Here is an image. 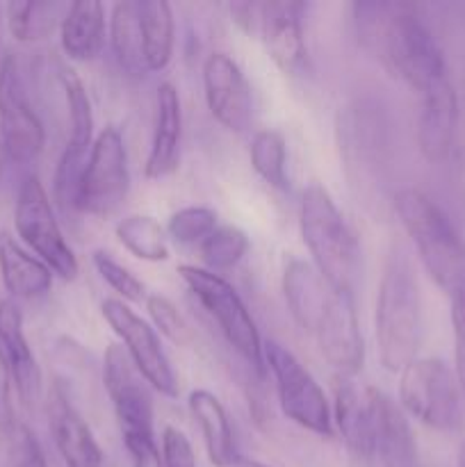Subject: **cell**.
<instances>
[{"instance_id": "cell-1", "label": "cell", "mask_w": 465, "mask_h": 467, "mask_svg": "<svg viewBox=\"0 0 465 467\" xmlns=\"http://www.w3.org/2000/svg\"><path fill=\"white\" fill-rule=\"evenodd\" d=\"M360 32L415 94L450 78L440 44L418 14L401 5H356Z\"/></svg>"}, {"instance_id": "cell-2", "label": "cell", "mask_w": 465, "mask_h": 467, "mask_svg": "<svg viewBox=\"0 0 465 467\" xmlns=\"http://www.w3.org/2000/svg\"><path fill=\"white\" fill-rule=\"evenodd\" d=\"M374 336L381 365L388 372H401L419 354L424 337L422 292L413 260L401 244L392 246L383 265L377 295Z\"/></svg>"}, {"instance_id": "cell-3", "label": "cell", "mask_w": 465, "mask_h": 467, "mask_svg": "<svg viewBox=\"0 0 465 467\" xmlns=\"http://www.w3.org/2000/svg\"><path fill=\"white\" fill-rule=\"evenodd\" d=\"M395 213L431 281L450 299L465 295V240L445 210L418 187H404Z\"/></svg>"}, {"instance_id": "cell-4", "label": "cell", "mask_w": 465, "mask_h": 467, "mask_svg": "<svg viewBox=\"0 0 465 467\" xmlns=\"http://www.w3.org/2000/svg\"><path fill=\"white\" fill-rule=\"evenodd\" d=\"M299 231L315 269L337 292L354 295L360 269V246L333 201L319 182L305 187L299 205Z\"/></svg>"}, {"instance_id": "cell-5", "label": "cell", "mask_w": 465, "mask_h": 467, "mask_svg": "<svg viewBox=\"0 0 465 467\" xmlns=\"http://www.w3.org/2000/svg\"><path fill=\"white\" fill-rule=\"evenodd\" d=\"M103 383L130 467H162V450L155 441L153 388L121 345H109L105 351Z\"/></svg>"}, {"instance_id": "cell-6", "label": "cell", "mask_w": 465, "mask_h": 467, "mask_svg": "<svg viewBox=\"0 0 465 467\" xmlns=\"http://www.w3.org/2000/svg\"><path fill=\"white\" fill-rule=\"evenodd\" d=\"M182 283L194 295L201 308L217 324L219 333L228 342L232 351L244 360L253 372H264V342L260 337L255 319L235 287L222 274L208 272L196 265H181L178 267Z\"/></svg>"}, {"instance_id": "cell-7", "label": "cell", "mask_w": 465, "mask_h": 467, "mask_svg": "<svg viewBox=\"0 0 465 467\" xmlns=\"http://www.w3.org/2000/svg\"><path fill=\"white\" fill-rule=\"evenodd\" d=\"M231 18L242 32L258 36L267 48L269 57L285 76H296L308 62V46L304 32V3H232Z\"/></svg>"}, {"instance_id": "cell-8", "label": "cell", "mask_w": 465, "mask_h": 467, "mask_svg": "<svg viewBox=\"0 0 465 467\" xmlns=\"http://www.w3.org/2000/svg\"><path fill=\"white\" fill-rule=\"evenodd\" d=\"M456 374L440 358H415L399 372V406L433 431H456L463 420Z\"/></svg>"}, {"instance_id": "cell-9", "label": "cell", "mask_w": 465, "mask_h": 467, "mask_svg": "<svg viewBox=\"0 0 465 467\" xmlns=\"http://www.w3.org/2000/svg\"><path fill=\"white\" fill-rule=\"evenodd\" d=\"M264 369H269L276 388L283 415L296 427L322 438H333V409L322 386L301 360L281 342H264Z\"/></svg>"}, {"instance_id": "cell-10", "label": "cell", "mask_w": 465, "mask_h": 467, "mask_svg": "<svg viewBox=\"0 0 465 467\" xmlns=\"http://www.w3.org/2000/svg\"><path fill=\"white\" fill-rule=\"evenodd\" d=\"M14 228L32 255L41 260L55 276L73 281L78 276V258L55 217L48 192L36 176H27L21 182L14 208Z\"/></svg>"}, {"instance_id": "cell-11", "label": "cell", "mask_w": 465, "mask_h": 467, "mask_svg": "<svg viewBox=\"0 0 465 467\" xmlns=\"http://www.w3.org/2000/svg\"><path fill=\"white\" fill-rule=\"evenodd\" d=\"M128 190H130V169H128L126 141L117 126H108L98 132L91 146L73 210L91 217H109L121 208Z\"/></svg>"}, {"instance_id": "cell-12", "label": "cell", "mask_w": 465, "mask_h": 467, "mask_svg": "<svg viewBox=\"0 0 465 467\" xmlns=\"http://www.w3.org/2000/svg\"><path fill=\"white\" fill-rule=\"evenodd\" d=\"M340 158L354 181H378L388 167V117L374 100H354L337 112Z\"/></svg>"}, {"instance_id": "cell-13", "label": "cell", "mask_w": 465, "mask_h": 467, "mask_svg": "<svg viewBox=\"0 0 465 467\" xmlns=\"http://www.w3.org/2000/svg\"><path fill=\"white\" fill-rule=\"evenodd\" d=\"M0 141L7 160L30 164L44 150L46 132L35 112L16 55H5L0 64Z\"/></svg>"}, {"instance_id": "cell-14", "label": "cell", "mask_w": 465, "mask_h": 467, "mask_svg": "<svg viewBox=\"0 0 465 467\" xmlns=\"http://www.w3.org/2000/svg\"><path fill=\"white\" fill-rule=\"evenodd\" d=\"M100 313L149 386L169 400L178 397V379L160 342V333L121 299H105Z\"/></svg>"}, {"instance_id": "cell-15", "label": "cell", "mask_w": 465, "mask_h": 467, "mask_svg": "<svg viewBox=\"0 0 465 467\" xmlns=\"http://www.w3.org/2000/svg\"><path fill=\"white\" fill-rule=\"evenodd\" d=\"M64 99H67L68 112V140L59 155L57 169H55V201L64 210L76 208L78 185L85 171L87 158L94 146V112H91V100L87 96L85 85L80 78L71 71H64L62 76Z\"/></svg>"}, {"instance_id": "cell-16", "label": "cell", "mask_w": 465, "mask_h": 467, "mask_svg": "<svg viewBox=\"0 0 465 467\" xmlns=\"http://www.w3.org/2000/svg\"><path fill=\"white\" fill-rule=\"evenodd\" d=\"M203 96L214 121L228 132L249 130L253 94L240 64L226 53H210L203 62Z\"/></svg>"}, {"instance_id": "cell-17", "label": "cell", "mask_w": 465, "mask_h": 467, "mask_svg": "<svg viewBox=\"0 0 465 467\" xmlns=\"http://www.w3.org/2000/svg\"><path fill=\"white\" fill-rule=\"evenodd\" d=\"M313 336L317 337L319 351L326 363L336 369L337 377L354 379L363 369L365 345L360 336L354 295L333 290L322 322Z\"/></svg>"}, {"instance_id": "cell-18", "label": "cell", "mask_w": 465, "mask_h": 467, "mask_svg": "<svg viewBox=\"0 0 465 467\" xmlns=\"http://www.w3.org/2000/svg\"><path fill=\"white\" fill-rule=\"evenodd\" d=\"M459 128V96L450 78L419 94L418 146L429 162H442L454 149Z\"/></svg>"}, {"instance_id": "cell-19", "label": "cell", "mask_w": 465, "mask_h": 467, "mask_svg": "<svg viewBox=\"0 0 465 467\" xmlns=\"http://www.w3.org/2000/svg\"><path fill=\"white\" fill-rule=\"evenodd\" d=\"M333 427L356 463H374V422L367 388H358L354 379L337 374L333 381Z\"/></svg>"}, {"instance_id": "cell-20", "label": "cell", "mask_w": 465, "mask_h": 467, "mask_svg": "<svg viewBox=\"0 0 465 467\" xmlns=\"http://www.w3.org/2000/svg\"><path fill=\"white\" fill-rule=\"evenodd\" d=\"M0 356L18 400L35 406L41 397V369L23 331L21 308L12 299L0 301Z\"/></svg>"}, {"instance_id": "cell-21", "label": "cell", "mask_w": 465, "mask_h": 467, "mask_svg": "<svg viewBox=\"0 0 465 467\" xmlns=\"http://www.w3.org/2000/svg\"><path fill=\"white\" fill-rule=\"evenodd\" d=\"M374 422V461L381 467H419L408 415L386 392L367 388Z\"/></svg>"}, {"instance_id": "cell-22", "label": "cell", "mask_w": 465, "mask_h": 467, "mask_svg": "<svg viewBox=\"0 0 465 467\" xmlns=\"http://www.w3.org/2000/svg\"><path fill=\"white\" fill-rule=\"evenodd\" d=\"M48 424L64 467H103V451L62 386L48 397Z\"/></svg>"}, {"instance_id": "cell-23", "label": "cell", "mask_w": 465, "mask_h": 467, "mask_svg": "<svg viewBox=\"0 0 465 467\" xmlns=\"http://www.w3.org/2000/svg\"><path fill=\"white\" fill-rule=\"evenodd\" d=\"M182 108L181 96L171 82H162L155 94V121L144 173L150 181L171 176L181 162Z\"/></svg>"}, {"instance_id": "cell-24", "label": "cell", "mask_w": 465, "mask_h": 467, "mask_svg": "<svg viewBox=\"0 0 465 467\" xmlns=\"http://www.w3.org/2000/svg\"><path fill=\"white\" fill-rule=\"evenodd\" d=\"M331 295L333 287L324 281L313 263L299 258L287 263L285 272H283V296H285L292 319L304 331H317Z\"/></svg>"}, {"instance_id": "cell-25", "label": "cell", "mask_w": 465, "mask_h": 467, "mask_svg": "<svg viewBox=\"0 0 465 467\" xmlns=\"http://www.w3.org/2000/svg\"><path fill=\"white\" fill-rule=\"evenodd\" d=\"M187 406H190L191 418L196 420L201 429V438H203L210 463L214 467H235L242 456L237 451L235 431H232L226 406L219 401L217 395L203 390V388L190 392Z\"/></svg>"}, {"instance_id": "cell-26", "label": "cell", "mask_w": 465, "mask_h": 467, "mask_svg": "<svg viewBox=\"0 0 465 467\" xmlns=\"http://www.w3.org/2000/svg\"><path fill=\"white\" fill-rule=\"evenodd\" d=\"M55 274L36 255L23 249L9 233H0V278L16 299H41L53 287Z\"/></svg>"}, {"instance_id": "cell-27", "label": "cell", "mask_w": 465, "mask_h": 467, "mask_svg": "<svg viewBox=\"0 0 465 467\" xmlns=\"http://www.w3.org/2000/svg\"><path fill=\"white\" fill-rule=\"evenodd\" d=\"M108 36L105 7L96 0H78L68 5L64 14L59 39L64 53L76 62H91L100 55Z\"/></svg>"}, {"instance_id": "cell-28", "label": "cell", "mask_w": 465, "mask_h": 467, "mask_svg": "<svg viewBox=\"0 0 465 467\" xmlns=\"http://www.w3.org/2000/svg\"><path fill=\"white\" fill-rule=\"evenodd\" d=\"M141 46L146 71L158 73L169 67L176 44V18L164 0H140Z\"/></svg>"}, {"instance_id": "cell-29", "label": "cell", "mask_w": 465, "mask_h": 467, "mask_svg": "<svg viewBox=\"0 0 465 467\" xmlns=\"http://www.w3.org/2000/svg\"><path fill=\"white\" fill-rule=\"evenodd\" d=\"M109 41L119 67L130 76H144V46H141L140 0H123L112 7L109 16Z\"/></svg>"}, {"instance_id": "cell-30", "label": "cell", "mask_w": 465, "mask_h": 467, "mask_svg": "<svg viewBox=\"0 0 465 467\" xmlns=\"http://www.w3.org/2000/svg\"><path fill=\"white\" fill-rule=\"evenodd\" d=\"M67 9L68 5L50 3V0H46V3H9V32L21 44H39L62 27Z\"/></svg>"}, {"instance_id": "cell-31", "label": "cell", "mask_w": 465, "mask_h": 467, "mask_svg": "<svg viewBox=\"0 0 465 467\" xmlns=\"http://www.w3.org/2000/svg\"><path fill=\"white\" fill-rule=\"evenodd\" d=\"M117 240L130 251L135 258L146 263H162L169 258L167 231L150 214H130L123 217L114 228Z\"/></svg>"}, {"instance_id": "cell-32", "label": "cell", "mask_w": 465, "mask_h": 467, "mask_svg": "<svg viewBox=\"0 0 465 467\" xmlns=\"http://www.w3.org/2000/svg\"><path fill=\"white\" fill-rule=\"evenodd\" d=\"M251 167L274 190H290L287 178V141L278 130L264 128L251 140Z\"/></svg>"}, {"instance_id": "cell-33", "label": "cell", "mask_w": 465, "mask_h": 467, "mask_svg": "<svg viewBox=\"0 0 465 467\" xmlns=\"http://www.w3.org/2000/svg\"><path fill=\"white\" fill-rule=\"evenodd\" d=\"M251 242L237 226H217V231L199 246L205 269L214 274L231 272L246 258Z\"/></svg>"}, {"instance_id": "cell-34", "label": "cell", "mask_w": 465, "mask_h": 467, "mask_svg": "<svg viewBox=\"0 0 465 467\" xmlns=\"http://www.w3.org/2000/svg\"><path fill=\"white\" fill-rule=\"evenodd\" d=\"M3 467H48L44 447L27 424L5 420L3 431Z\"/></svg>"}, {"instance_id": "cell-35", "label": "cell", "mask_w": 465, "mask_h": 467, "mask_svg": "<svg viewBox=\"0 0 465 467\" xmlns=\"http://www.w3.org/2000/svg\"><path fill=\"white\" fill-rule=\"evenodd\" d=\"M217 213L208 205H187L173 213L167 223V237L176 244L201 246L214 231H217Z\"/></svg>"}, {"instance_id": "cell-36", "label": "cell", "mask_w": 465, "mask_h": 467, "mask_svg": "<svg viewBox=\"0 0 465 467\" xmlns=\"http://www.w3.org/2000/svg\"><path fill=\"white\" fill-rule=\"evenodd\" d=\"M91 263H94V269L98 272V276L121 296V301H130V304L146 301L144 283L130 269L119 265L112 255L105 254V251H94L91 254Z\"/></svg>"}, {"instance_id": "cell-37", "label": "cell", "mask_w": 465, "mask_h": 467, "mask_svg": "<svg viewBox=\"0 0 465 467\" xmlns=\"http://www.w3.org/2000/svg\"><path fill=\"white\" fill-rule=\"evenodd\" d=\"M146 308H149L150 319H153V328L162 333L167 340L173 345H187L190 342V327L185 324L182 315L178 313L176 306L162 295L146 296Z\"/></svg>"}, {"instance_id": "cell-38", "label": "cell", "mask_w": 465, "mask_h": 467, "mask_svg": "<svg viewBox=\"0 0 465 467\" xmlns=\"http://www.w3.org/2000/svg\"><path fill=\"white\" fill-rule=\"evenodd\" d=\"M162 467H196V456L185 433L176 427L162 431Z\"/></svg>"}, {"instance_id": "cell-39", "label": "cell", "mask_w": 465, "mask_h": 467, "mask_svg": "<svg viewBox=\"0 0 465 467\" xmlns=\"http://www.w3.org/2000/svg\"><path fill=\"white\" fill-rule=\"evenodd\" d=\"M451 328H454V374L465 397V295L451 299Z\"/></svg>"}, {"instance_id": "cell-40", "label": "cell", "mask_w": 465, "mask_h": 467, "mask_svg": "<svg viewBox=\"0 0 465 467\" xmlns=\"http://www.w3.org/2000/svg\"><path fill=\"white\" fill-rule=\"evenodd\" d=\"M7 392H9V374H7V368H5L3 356H0V410H3L5 401H7Z\"/></svg>"}, {"instance_id": "cell-41", "label": "cell", "mask_w": 465, "mask_h": 467, "mask_svg": "<svg viewBox=\"0 0 465 467\" xmlns=\"http://www.w3.org/2000/svg\"><path fill=\"white\" fill-rule=\"evenodd\" d=\"M235 467H269V465L260 463V461H253V459H240L235 463Z\"/></svg>"}, {"instance_id": "cell-42", "label": "cell", "mask_w": 465, "mask_h": 467, "mask_svg": "<svg viewBox=\"0 0 465 467\" xmlns=\"http://www.w3.org/2000/svg\"><path fill=\"white\" fill-rule=\"evenodd\" d=\"M5 160H7V153H5V149H3V141H0V176H3Z\"/></svg>"}, {"instance_id": "cell-43", "label": "cell", "mask_w": 465, "mask_h": 467, "mask_svg": "<svg viewBox=\"0 0 465 467\" xmlns=\"http://www.w3.org/2000/svg\"><path fill=\"white\" fill-rule=\"evenodd\" d=\"M459 467H465V442L460 445V450H459Z\"/></svg>"}]
</instances>
